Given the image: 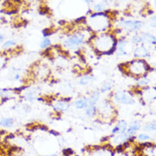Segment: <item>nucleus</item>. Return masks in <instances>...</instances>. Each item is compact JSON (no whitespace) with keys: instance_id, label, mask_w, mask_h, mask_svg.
<instances>
[{"instance_id":"obj_1","label":"nucleus","mask_w":156,"mask_h":156,"mask_svg":"<svg viewBox=\"0 0 156 156\" xmlns=\"http://www.w3.org/2000/svg\"><path fill=\"white\" fill-rule=\"evenodd\" d=\"M114 39V37H111V36H108V35L98 37V38H97V40H96L95 44L97 47V49L100 50L101 51H106V52H107V51H108V50L114 51L115 46H111V44H113ZM116 44H117V42L114 43V45H116Z\"/></svg>"},{"instance_id":"obj_2","label":"nucleus","mask_w":156,"mask_h":156,"mask_svg":"<svg viewBox=\"0 0 156 156\" xmlns=\"http://www.w3.org/2000/svg\"><path fill=\"white\" fill-rule=\"evenodd\" d=\"M149 69V66L144 62V60H137L131 62L130 66V71L135 74H140L143 73L148 71Z\"/></svg>"},{"instance_id":"obj_3","label":"nucleus","mask_w":156,"mask_h":156,"mask_svg":"<svg viewBox=\"0 0 156 156\" xmlns=\"http://www.w3.org/2000/svg\"><path fill=\"white\" fill-rule=\"evenodd\" d=\"M84 36L82 34H76L71 36L70 38H68L65 42H64V45L68 48L73 49L75 46H79L80 44H82L84 43Z\"/></svg>"},{"instance_id":"obj_4","label":"nucleus","mask_w":156,"mask_h":156,"mask_svg":"<svg viewBox=\"0 0 156 156\" xmlns=\"http://www.w3.org/2000/svg\"><path fill=\"white\" fill-rule=\"evenodd\" d=\"M114 99H115V101H117L119 103L127 104V105H131L135 102L134 100L132 99V97L128 93H126V91H122V90H119L114 94Z\"/></svg>"},{"instance_id":"obj_5","label":"nucleus","mask_w":156,"mask_h":156,"mask_svg":"<svg viewBox=\"0 0 156 156\" xmlns=\"http://www.w3.org/2000/svg\"><path fill=\"white\" fill-rule=\"evenodd\" d=\"M119 25L123 27L125 29L128 30L129 32L136 31L140 29L143 26V23L139 21H122Z\"/></svg>"},{"instance_id":"obj_6","label":"nucleus","mask_w":156,"mask_h":156,"mask_svg":"<svg viewBox=\"0 0 156 156\" xmlns=\"http://www.w3.org/2000/svg\"><path fill=\"white\" fill-rule=\"evenodd\" d=\"M134 55L136 57H145L148 55V51L147 49L144 47V45H141V46L137 47L136 50L135 51Z\"/></svg>"},{"instance_id":"obj_7","label":"nucleus","mask_w":156,"mask_h":156,"mask_svg":"<svg viewBox=\"0 0 156 156\" xmlns=\"http://www.w3.org/2000/svg\"><path fill=\"white\" fill-rule=\"evenodd\" d=\"M140 128H141V125H140V123H138L137 121H135V122L132 123L131 126H129L128 130H127L126 134L129 136L133 135L136 131H137L138 130H139Z\"/></svg>"},{"instance_id":"obj_8","label":"nucleus","mask_w":156,"mask_h":156,"mask_svg":"<svg viewBox=\"0 0 156 156\" xmlns=\"http://www.w3.org/2000/svg\"><path fill=\"white\" fill-rule=\"evenodd\" d=\"M89 105V99L88 98H82V99H80V100H77L75 102H74V106L77 108H80V109H82V108H85L87 106Z\"/></svg>"},{"instance_id":"obj_9","label":"nucleus","mask_w":156,"mask_h":156,"mask_svg":"<svg viewBox=\"0 0 156 156\" xmlns=\"http://www.w3.org/2000/svg\"><path fill=\"white\" fill-rule=\"evenodd\" d=\"M68 108H69V104L65 101H56L54 105V108L56 111H62V112L68 110Z\"/></svg>"},{"instance_id":"obj_10","label":"nucleus","mask_w":156,"mask_h":156,"mask_svg":"<svg viewBox=\"0 0 156 156\" xmlns=\"http://www.w3.org/2000/svg\"><path fill=\"white\" fill-rule=\"evenodd\" d=\"M126 45V40H120L119 43L118 45V53L119 55H126L127 54V52L125 50V47Z\"/></svg>"},{"instance_id":"obj_11","label":"nucleus","mask_w":156,"mask_h":156,"mask_svg":"<svg viewBox=\"0 0 156 156\" xmlns=\"http://www.w3.org/2000/svg\"><path fill=\"white\" fill-rule=\"evenodd\" d=\"M85 114L86 115H88L89 117H92L95 115L96 112H97V108L95 104H89L86 108H85Z\"/></svg>"},{"instance_id":"obj_12","label":"nucleus","mask_w":156,"mask_h":156,"mask_svg":"<svg viewBox=\"0 0 156 156\" xmlns=\"http://www.w3.org/2000/svg\"><path fill=\"white\" fill-rule=\"evenodd\" d=\"M14 124V120L11 118H4L0 120V126L3 127L12 126Z\"/></svg>"},{"instance_id":"obj_13","label":"nucleus","mask_w":156,"mask_h":156,"mask_svg":"<svg viewBox=\"0 0 156 156\" xmlns=\"http://www.w3.org/2000/svg\"><path fill=\"white\" fill-rule=\"evenodd\" d=\"M117 126L119 128V134H123L126 131L127 123L125 120H119Z\"/></svg>"},{"instance_id":"obj_14","label":"nucleus","mask_w":156,"mask_h":156,"mask_svg":"<svg viewBox=\"0 0 156 156\" xmlns=\"http://www.w3.org/2000/svg\"><path fill=\"white\" fill-rule=\"evenodd\" d=\"M99 97H100V94H99V92L95 91L94 93H92V95H91V97H90V99L89 100V104H95V103H97V101H98Z\"/></svg>"},{"instance_id":"obj_15","label":"nucleus","mask_w":156,"mask_h":156,"mask_svg":"<svg viewBox=\"0 0 156 156\" xmlns=\"http://www.w3.org/2000/svg\"><path fill=\"white\" fill-rule=\"evenodd\" d=\"M93 80V78L91 76H84L83 78H81L80 80V84L85 85V84H90Z\"/></svg>"},{"instance_id":"obj_16","label":"nucleus","mask_w":156,"mask_h":156,"mask_svg":"<svg viewBox=\"0 0 156 156\" xmlns=\"http://www.w3.org/2000/svg\"><path fill=\"white\" fill-rule=\"evenodd\" d=\"M15 45H16V42L14 40H8V41H6L3 44L2 47L4 49H9V48L15 46Z\"/></svg>"},{"instance_id":"obj_17","label":"nucleus","mask_w":156,"mask_h":156,"mask_svg":"<svg viewBox=\"0 0 156 156\" xmlns=\"http://www.w3.org/2000/svg\"><path fill=\"white\" fill-rule=\"evenodd\" d=\"M105 8V4L104 3H98L94 5V10L97 11V12H101L103 10V9Z\"/></svg>"},{"instance_id":"obj_18","label":"nucleus","mask_w":156,"mask_h":156,"mask_svg":"<svg viewBox=\"0 0 156 156\" xmlns=\"http://www.w3.org/2000/svg\"><path fill=\"white\" fill-rule=\"evenodd\" d=\"M51 39L48 38H44V40H43L42 42H41V48L42 49H44V48H46V47H48L50 44H51Z\"/></svg>"},{"instance_id":"obj_19","label":"nucleus","mask_w":156,"mask_h":156,"mask_svg":"<svg viewBox=\"0 0 156 156\" xmlns=\"http://www.w3.org/2000/svg\"><path fill=\"white\" fill-rule=\"evenodd\" d=\"M132 41L136 44H138V43H142L144 41V38L141 36H138V35H136V36H133L132 37Z\"/></svg>"},{"instance_id":"obj_20","label":"nucleus","mask_w":156,"mask_h":156,"mask_svg":"<svg viewBox=\"0 0 156 156\" xmlns=\"http://www.w3.org/2000/svg\"><path fill=\"white\" fill-rule=\"evenodd\" d=\"M111 90V84L109 83H107V84H104L102 85V87L101 89V92H106V91H108Z\"/></svg>"},{"instance_id":"obj_21","label":"nucleus","mask_w":156,"mask_h":156,"mask_svg":"<svg viewBox=\"0 0 156 156\" xmlns=\"http://www.w3.org/2000/svg\"><path fill=\"white\" fill-rule=\"evenodd\" d=\"M145 131H154L155 130V124H148L144 127Z\"/></svg>"},{"instance_id":"obj_22","label":"nucleus","mask_w":156,"mask_h":156,"mask_svg":"<svg viewBox=\"0 0 156 156\" xmlns=\"http://www.w3.org/2000/svg\"><path fill=\"white\" fill-rule=\"evenodd\" d=\"M138 139L141 140V141H148V140L150 139V136L147 134H140L138 136Z\"/></svg>"},{"instance_id":"obj_23","label":"nucleus","mask_w":156,"mask_h":156,"mask_svg":"<svg viewBox=\"0 0 156 156\" xmlns=\"http://www.w3.org/2000/svg\"><path fill=\"white\" fill-rule=\"evenodd\" d=\"M64 154H66V155H70V154H73V151L71 148H67V149H65L63 151Z\"/></svg>"},{"instance_id":"obj_24","label":"nucleus","mask_w":156,"mask_h":156,"mask_svg":"<svg viewBox=\"0 0 156 156\" xmlns=\"http://www.w3.org/2000/svg\"><path fill=\"white\" fill-rule=\"evenodd\" d=\"M150 82V80L148 79H142L139 81V84H148Z\"/></svg>"},{"instance_id":"obj_25","label":"nucleus","mask_w":156,"mask_h":156,"mask_svg":"<svg viewBox=\"0 0 156 156\" xmlns=\"http://www.w3.org/2000/svg\"><path fill=\"white\" fill-rule=\"evenodd\" d=\"M112 133H113V134H117V133H118V134H119V128H118V126L114 127V129L112 130Z\"/></svg>"},{"instance_id":"obj_26","label":"nucleus","mask_w":156,"mask_h":156,"mask_svg":"<svg viewBox=\"0 0 156 156\" xmlns=\"http://www.w3.org/2000/svg\"><path fill=\"white\" fill-rule=\"evenodd\" d=\"M117 152L118 153H122L123 152V147L121 145H119L117 147Z\"/></svg>"},{"instance_id":"obj_27","label":"nucleus","mask_w":156,"mask_h":156,"mask_svg":"<svg viewBox=\"0 0 156 156\" xmlns=\"http://www.w3.org/2000/svg\"><path fill=\"white\" fill-rule=\"evenodd\" d=\"M4 37L2 35V34H0V43H2L3 41H4Z\"/></svg>"},{"instance_id":"obj_28","label":"nucleus","mask_w":156,"mask_h":156,"mask_svg":"<svg viewBox=\"0 0 156 156\" xmlns=\"http://www.w3.org/2000/svg\"><path fill=\"white\" fill-rule=\"evenodd\" d=\"M85 2H86V4H90V2H91V0H84Z\"/></svg>"}]
</instances>
